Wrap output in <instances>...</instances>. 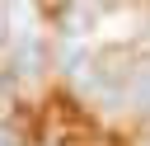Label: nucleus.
I'll return each mask as SVG.
<instances>
[{
	"label": "nucleus",
	"instance_id": "3",
	"mask_svg": "<svg viewBox=\"0 0 150 146\" xmlns=\"http://www.w3.org/2000/svg\"><path fill=\"white\" fill-rule=\"evenodd\" d=\"M94 24H98V9H94L89 0H75V5H70V9L61 14V28H66L70 38H80V33H89Z\"/></svg>",
	"mask_w": 150,
	"mask_h": 146
},
{
	"label": "nucleus",
	"instance_id": "2",
	"mask_svg": "<svg viewBox=\"0 0 150 146\" xmlns=\"http://www.w3.org/2000/svg\"><path fill=\"white\" fill-rule=\"evenodd\" d=\"M5 24H9L14 42H33V38H38V14H33V0H5Z\"/></svg>",
	"mask_w": 150,
	"mask_h": 146
},
{
	"label": "nucleus",
	"instance_id": "4",
	"mask_svg": "<svg viewBox=\"0 0 150 146\" xmlns=\"http://www.w3.org/2000/svg\"><path fill=\"white\" fill-rule=\"evenodd\" d=\"M131 104H136V113H150V66H141L131 75Z\"/></svg>",
	"mask_w": 150,
	"mask_h": 146
},
{
	"label": "nucleus",
	"instance_id": "1",
	"mask_svg": "<svg viewBox=\"0 0 150 146\" xmlns=\"http://www.w3.org/2000/svg\"><path fill=\"white\" fill-rule=\"evenodd\" d=\"M42 61H47V52H42V42L33 38V42H14V57H9V80L19 75V80H38L42 75Z\"/></svg>",
	"mask_w": 150,
	"mask_h": 146
},
{
	"label": "nucleus",
	"instance_id": "5",
	"mask_svg": "<svg viewBox=\"0 0 150 146\" xmlns=\"http://www.w3.org/2000/svg\"><path fill=\"white\" fill-rule=\"evenodd\" d=\"M0 146H19V137H14L9 127H0Z\"/></svg>",
	"mask_w": 150,
	"mask_h": 146
}]
</instances>
